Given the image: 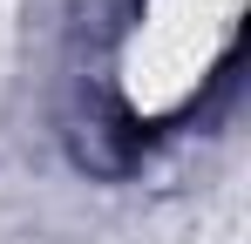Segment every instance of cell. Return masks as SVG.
<instances>
[{
    "mask_svg": "<svg viewBox=\"0 0 251 244\" xmlns=\"http://www.w3.org/2000/svg\"><path fill=\"white\" fill-rule=\"evenodd\" d=\"M245 27V0H143L116 54V88L136 122H170L210 88L231 41Z\"/></svg>",
    "mask_w": 251,
    "mask_h": 244,
    "instance_id": "6da1fadb",
    "label": "cell"
}]
</instances>
